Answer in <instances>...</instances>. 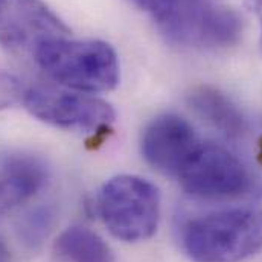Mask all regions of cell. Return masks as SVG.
I'll return each mask as SVG.
<instances>
[{
	"label": "cell",
	"instance_id": "obj_1",
	"mask_svg": "<svg viewBox=\"0 0 262 262\" xmlns=\"http://www.w3.org/2000/svg\"><path fill=\"white\" fill-rule=\"evenodd\" d=\"M192 262H241L262 250L261 207H230L195 215L180 229Z\"/></svg>",
	"mask_w": 262,
	"mask_h": 262
},
{
	"label": "cell",
	"instance_id": "obj_2",
	"mask_svg": "<svg viewBox=\"0 0 262 262\" xmlns=\"http://www.w3.org/2000/svg\"><path fill=\"white\" fill-rule=\"evenodd\" d=\"M32 58L51 79L73 92L96 95L119 82L118 54L102 40L55 38L41 45Z\"/></svg>",
	"mask_w": 262,
	"mask_h": 262
},
{
	"label": "cell",
	"instance_id": "obj_3",
	"mask_svg": "<svg viewBox=\"0 0 262 262\" xmlns=\"http://www.w3.org/2000/svg\"><path fill=\"white\" fill-rule=\"evenodd\" d=\"M168 43L194 51H224L241 40L243 18L223 0H174L157 21Z\"/></svg>",
	"mask_w": 262,
	"mask_h": 262
},
{
	"label": "cell",
	"instance_id": "obj_4",
	"mask_svg": "<svg viewBox=\"0 0 262 262\" xmlns=\"http://www.w3.org/2000/svg\"><path fill=\"white\" fill-rule=\"evenodd\" d=\"M108 232L125 243L149 239L160 221L159 189L143 177L122 174L105 182L96 200Z\"/></svg>",
	"mask_w": 262,
	"mask_h": 262
},
{
	"label": "cell",
	"instance_id": "obj_5",
	"mask_svg": "<svg viewBox=\"0 0 262 262\" xmlns=\"http://www.w3.org/2000/svg\"><path fill=\"white\" fill-rule=\"evenodd\" d=\"M176 180L188 195L203 201L239 200L258 189L255 176L238 156L209 142H201Z\"/></svg>",
	"mask_w": 262,
	"mask_h": 262
},
{
	"label": "cell",
	"instance_id": "obj_6",
	"mask_svg": "<svg viewBox=\"0 0 262 262\" xmlns=\"http://www.w3.org/2000/svg\"><path fill=\"white\" fill-rule=\"evenodd\" d=\"M23 107L38 121L63 130L99 133L115 122V110L99 98L51 87H28Z\"/></svg>",
	"mask_w": 262,
	"mask_h": 262
},
{
	"label": "cell",
	"instance_id": "obj_7",
	"mask_svg": "<svg viewBox=\"0 0 262 262\" xmlns=\"http://www.w3.org/2000/svg\"><path fill=\"white\" fill-rule=\"evenodd\" d=\"M70 37L64 21L43 0H0V46L31 55L46 41Z\"/></svg>",
	"mask_w": 262,
	"mask_h": 262
},
{
	"label": "cell",
	"instance_id": "obj_8",
	"mask_svg": "<svg viewBox=\"0 0 262 262\" xmlns=\"http://www.w3.org/2000/svg\"><path fill=\"white\" fill-rule=\"evenodd\" d=\"M201 142L194 127L186 119L174 113H165L145 127L140 149L149 166L165 176L177 179Z\"/></svg>",
	"mask_w": 262,
	"mask_h": 262
},
{
	"label": "cell",
	"instance_id": "obj_9",
	"mask_svg": "<svg viewBox=\"0 0 262 262\" xmlns=\"http://www.w3.org/2000/svg\"><path fill=\"white\" fill-rule=\"evenodd\" d=\"M45 159L32 152L12 151L0 157V215L35 196L49 180Z\"/></svg>",
	"mask_w": 262,
	"mask_h": 262
},
{
	"label": "cell",
	"instance_id": "obj_10",
	"mask_svg": "<svg viewBox=\"0 0 262 262\" xmlns=\"http://www.w3.org/2000/svg\"><path fill=\"white\" fill-rule=\"evenodd\" d=\"M186 102L201 121L229 139L243 137L247 130L241 110L220 89L196 85L186 95Z\"/></svg>",
	"mask_w": 262,
	"mask_h": 262
},
{
	"label": "cell",
	"instance_id": "obj_11",
	"mask_svg": "<svg viewBox=\"0 0 262 262\" xmlns=\"http://www.w3.org/2000/svg\"><path fill=\"white\" fill-rule=\"evenodd\" d=\"M54 256L58 262H116L110 246L82 226H72L58 235Z\"/></svg>",
	"mask_w": 262,
	"mask_h": 262
},
{
	"label": "cell",
	"instance_id": "obj_12",
	"mask_svg": "<svg viewBox=\"0 0 262 262\" xmlns=\"http://www.w3.org/2000/svg\"><path fill=\"white\" fill-rule=\"evenodd\" d=\"M55 221L57 212L52 206H38L31 209L18 221V238L29 249H38L52 232Z\"/></svg>",
	"mask_w": 262,
	"mask_h": 262
},
{
	"label": "cell",
	"instance_id": "obj_13",
	"mask_svg": "<svg viewBox=\"0 0 262 262\" xmlns=\"http://www.w3.org/2000/svg\"><path fill=\"white\" fill-rule=\"evenodd\" d=\"M28 87L12 73L0 72V112L23 105Z\"/></svg>",
	"mask_w": 262,
	"mask_h": 262
},
{
	"label": "cell",
	"instance_id": "obj_14",
	"mask_svg": "<svg viewBox=\"0 0 262 262\" xmlns=\"http://www.w3.org/2000/svg\"><path fill=\"white\" fill-rule=\"evenodd\" d=\"M133 2L142 11L152 15L156 21H159L160 18H163L166 15V12L169 11L174 0H133Z\"/></svg>",
	"mask_w": 262,
	"mask_h": 262
},
{
	"label": "cell",
	"instance_id": "obj_15",
	"mask_svg": "<svg viewBox=\"0 0 262 262\" xmlns=\"http://www.w3.org/2000/svg\"><path fill=\"white\" fill-rule=\"evenodd\" d=\"M247 9L253 14V17L259 23V49L262 52V0H244Z\"/></svg>",
	"mask_w": 262,
	"mask_h": 262
},
{
	"label": "cell",
	"instance_id": "obj_16",
	"mask_svg": "<svg viewBox=\"0 0 262 262\" xmlns=\"http://www.w3.org/2000/svg\"><path fill=\"white\" fill-rule=\"evenodd\" d=\"M0 262H12L11 259V252L6 246V243L0 238Z\"/></svg>",
	"mask_w": 262,
	"mask_h": 262
}]
</instances>
